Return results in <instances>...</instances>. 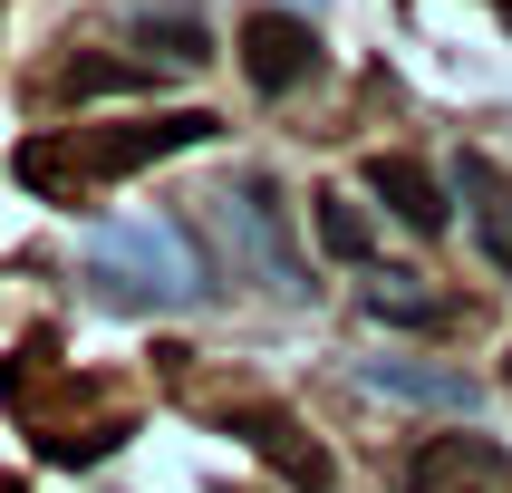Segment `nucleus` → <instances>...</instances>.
Segmentation results:
<instances>
[{
    "instance_id": "obj_14",
    "label": "nucleus",
    "mask_w": 512,
    "mask_h": 493,
    "mask_svg": "<svg viewBox=\"0 0 512 493\" xmlns=\"http://www.w3.org/2000/svg\"><path fill=\"white\" fill-rule=\"evenodd\" d=\"M503 387H512V348H503Z\"/></svg>"
},
{
    "instance_id": "obj_7",
    "label": "nucleus",
    "mask_w": 512,
    "mask_h": 493,
    "mask_svg": "<svg viewBox=\"0 0 512 493\" xmlns=\"http://www.w3.org/2000/svg\"><path fill=\"white\" fill-rule=\"evenodd\" d=\"M368 194L387 203L406 232H445V223H455V203H445V174L416 165V155H368Z\"/></svg>"
},
{
    "instance_id": "obj_12",
    "label": "nucleus",
    "mask_w": 512,
    "mask_h": 493,
    "mask_svg": "<svg viewBox=\"0 0 512 493\" xmlns=\"http://www.w3.org/2000/svg\"><path fill=\"white\" fill-rule=\"evenodd\" d=\"M368 310H377V319H406V329H426V319H445V300H435V290H416L406 271H368Z\"/></svg>"
},
{
    "instance_id": "obj_10",
    "label": "nucleus",
    "mask_w": 512,
    "mask_h": 493,
    "mask_svg": "<svg viewBox=\"0 0 512 493\" xmlns=\"http://www.w3.org/2000/svg\"><path fill=\"white\" fill-rule=\"evenodd\" d=\"M310 232H319V252H329V261H377V223L339 194V184L310 194Z\"/></svg>"
},
{
    "instance_id": "obj_1",
    "label": "nucleus",
    "mask_w": 512,
    "mask_h": 493,
    "mask_svg": "<svg viewBox=\"0 0 512 493\" xmlns=\"http://www.w3.org/2000/svg\"><path fill=\"white\" fill-rule=\"evenodd\" d=\"M213 136H223V116H203V107H165V116H145V126H58V136L20 145V184L87 194L107 174H145V165H165L184 145H213Z\"/></svg>"
},
{
    "instance_id": "obj_9",
    "label": "nucleus",
    "mask_w": 512,
    "mask_h": 493,
    "mask_svg": "<svg viewBox=\"0 0 512 493\" xmlns=\"http://www.w3.org/2000/svg\"><path fill=\"white\" fill-rule=\"evenodd\" d=\"M358 387H377V397H406V406H445V416H464V406H474V377H455V368H416V358H358Z\"/></svg>"
},
{
    "instance_id": "obj_3",
    "label": "nucleus",
    "mask_w": 512,
    "mask_h": 493,
    "mask_svg": "<svg viewBox=\"0 0 512 493\" xmlns=\"http://www.w3.org/2000/svg\"><path fill=\"white\" fill-rule=\"evenodd\" d=\"M213 232L232 242V271L242 281H261V290H281V300H300V261H290V242H281V194L261 184V174H242V184H223L213 194Z\"/></svg>"
},
{
    "instance_id": "obj_6",
    "label": "nucleus",
    "mask_w": 512,
    "mask_h": 493,
    "mask_svg": "<svg viewBox=\"0 0 512 493\" xmlns=\"http://www.w3.org/2000/svg\"><path fill=\"white\" fill-rule=\"evenodd\" d=\"M232 426H242V445H252V455L281 464L300 493H329V474H339V464H329V445H310V426H300L290 406H242Z\"/></svg>"
},
{
    "instance_id": "obj_13",
    "label": "nucleus",
    "mask_w": 512,
    "mask_h": 493,
    "mask_svg": "<svg viewBox=\"0 0 512 493\" xmlns=\"http://www.w3.org/2000/svg\"><path fill=\"white\" fill-rule=\"evenodd\" d=\"M126 87H145V68H126V58H68L58 68V97H126Z\"/></svg>"
},
{
    "instance_id": "obj_8",
    "label": "nucleus",
    "mask_w": 512,
    "mask_h": 493,
    "mask_svg": "<svg viewBox=\"0 0 512 493\" xmlns=\"http://www.w3.org/2000/svg\"><path fill=\"white\" fill-rule=\"evenodd\" d=\"M455 184H464V203H474V242H484V261L512 281V184H503V165H493V155H455Z\"/></svg>"
},
{
    "instance_id": "obj_2",
    "label": "nucleus",
    "mask_w": 512,
    "mask_h": 493,
    "mask_svg": "<svg viewBox=\"0 0 512 493\" xmlns=\"http://www.w3.org/2000/svg\"><path fill=\"white\" fill-rule=\"evenodd\" d=\"M87 281L116 310H184L203 290V252H184L174 223H97L87 232Z\"/></svg>"
},
{
    "instance_id": "obj_4",
    "label": "nucleus",
    "mask_w": 512,
    "mask_h": 493,
    "mask_svg": "<svg viewBox=\"0 0 512 493\" xmlns=\"http://www.w3.org/2000/svg\"><path fill=\"white\" fill-rule=\"evenodd\" d=\"M242 78H252L261 97H300V87L319 78V29L300 20V10H252V20H242Z\"/></svg>"
},
{
    "instance_id": "obj_11",
    "label": "nucleus",
    "mask_w": 512,
    "mask_h": 493,
    "mask_svg": "<svg viewBox=\"0 0 512 493\" xmlns=\"http://www.w3.org/2000/svg\"><path fill=\"white\" fill-rule=\"evenodd\" d=\"M136 39L165 58V68H194V58H213V49H203V20H194V10H145Z\"/></svg>"
},
{
    "instance_id": "obj_5",
    "label": "nucleus",
    "mask_w": 512,
    "mask_h": 493,
    "mask_svg": "<svg viewBox=\"0 0 512 493\" xmlns=\"http://www.w3.org/2000/svg\"><path fill=\"white\" fill-rule=\"evenodd\" d=\"M406 493H512V455L484 435H435L406 455Z\"/></svg>"
}]
</instances>
